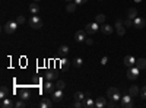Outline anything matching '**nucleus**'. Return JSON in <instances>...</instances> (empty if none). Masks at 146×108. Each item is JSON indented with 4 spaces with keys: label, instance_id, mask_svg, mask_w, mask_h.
<instances>
[{
    "label": "nucleus",
    "instance_id": "31",
    "mask_svg": "<svg viewBox=\"0 0 146 108\" xmlns=\"http://www.w3.org/2000/svg\"><path fill=\"white\" fill-rule=\"evenodd\" d=\"M56 88H57V89L64 91V89H66V83H64L63 80H57V82H56Z\"/></svg>",
    "mask_w": 146,
    "mask_h": 108
},
{
    "label": "nucleus",
    "instance_id": "30",
    "mask_svg": "<svg viewBox=\"0 0 146 108\" xmlns=\"http://www.w3.org/2000/svg\"><path fill=\"white\" fill-rule=\"evenodd\" d=\"M15 107H16V108H23V107H27V104H25V99L19 98V99L15 102Z\"/></svg>",
    "mask_w": 146,
    "mask_h": 108
},
{
    "label": "nucleus",
    "instance_id": "44",
    "mask_svg": "<svg viewBox=\"0 0 146 108\" xmlns=\"http://www.w3.org/2000/svg\"><path fill=\"white\" fill-rule=\"evenodd\" d=\"M100 2H101V0H100Z\"/></svg>",
    "mask_w": 146,
    "mask_h": 108
},
{
    "label": "nucleus",
    "instance_id": "16",
    "mask_svg": "<svg viewBox=\"0 0 146 108\" xmlns=\"http://www.w3.org/2000/svg\"><path fill=\"white\" fill-rule=\"evenodd\" d=\"M53 99H50V98H44L41 102H40V107L41 108H51L53 107Z\"/></svg>",
    "mask_w": 146,
    "mask_h": 108
},
{
    "label": "nucleus",
    "instance_id": "15",
    "mask_svg": "<svg viewBox=\"0 0 146 108\" xmlns=\"http://www.w3.org/2000/svg\"><path fill=\"white\" fill-rule=\"evenodd\" d=\"M101 31H102V34L110 35V34H113L114 28H113L111 25H108V23H102V25H101Z\"/></svg>",
    "mask_w": 146,
    "mask_h": 108
},
{
    "label": "nucleus",
    "instance_id": "9",
    "mask_svg": "<svg viewBox=\"0 0 146 108\" xmlns=\"http://www.w3.org/2000/svg\"><path fill=\"white\" fill-rule=\"evenodd\" d=\"M42 89H44V92H45V93H51V92L56 89V85L53 83V80H45V82H44Z\"/></svg>",
    "mask_w": 146,
    "mask_h": 108
},
{
    "label": "nucleus",
    "instance_id": "1",
    "mask_svg": "<svg viewBox=\"0 0 146 108\" xmlns=\"http://www.w3.org/2000/svg\"><path fill=\"white\" fill-rule=\"evenodd\" d=\"M107 97H108L110 99H114V101H118V99H121L120 89H118V88H115V86L108 88V91H107Z\"/></svg>",
    "mask_w": 146,
    "mask_h": 108
},
{
    "label": "nucleus",
    "instance_id": "38",
    "mask_svg": "<svg viewBox=\"0 0 146 108\" xmlns=\"http://www.w3.org/2000/svg\"><path fill=\"white\" fill-rule=\"evenodd\" d=\"M107 63H108V57H107V56H104V57L101 58V64L104 66V64H107Z\"/></svg>",
    "mask_w": 146,
    "mask_h": 108
},
{
    "label": "nucleus",
    "instance_id": "40",
    "mask_svg": "<svg viewBox=\"0 0 146 108\" xmlns=\"http://www.w3.org/2000/svg\"><path fill=\"white\" fill-rule=\"evenodd\" d=\"M85 42H86L88 45H92V44H94V41H92L91 38H88V37H86V40H85Z\"/></svg>",
    "mask_w": 146,
    "mask_h": 108
},
{
    "label": "nucleus",
    "instance_id": "21",
    "mask_svg": "<svg viewBox=\"0 0 146 108\" xmlns=\"http://www.w3.org/2000/svg\"><path fill=\"white\" fill-rule=\"evenodd\" d=\"M83 104H85V108H92V107H95V102H94V99H92L91 97L85 98V99H83Z\"/></svg>",
    "mask_w": 146,
    "mask_h": 108
},
{
    "label": "nucleus",
    "instance_id": "20",
    "mask_svg": "<svg viewBox=\"0 0 146 108\" xmlns=\"http://www.w3.org/2000/svg\"><path fill=\"white\" fill-rule=\"evenodd\" d=\"M29 12L32 15H38L40 13V6L36 5V2H34L32 5H29Z\"/></svg>",
    "mask_w": 146,
    "mask_h": 108
},
{
    "label": "nucleus",
    "instance_id": "26",
    "mask_svg": "<svg viewBox=\"0 0 146 108\" xmlns=\"http://www.w3.org/2000/svg\"><path fill=\"white\" fill-rule=\"evenodd\" d=\"M9 97V91L6 86H2V89H0V99H5Z\"/></svg>",
    "mask_w": 146,
    "mask_h": 108
},
{
    "label": "nucleus",
    "instance_id": "2",
    "mask_svg": "<svg viewBox=\"0 0 146 108\" xmlns=\"http://www.w3.org/2000/svg\"><path fill=\"white\" fill-rule=\"evenodd\" d=\"M18 25L19 23L16 22V21H9V22H6L5 23V27H3V31L6 32V34H13L16 29H18Z\"/></svg>",
    "mask_w": 146,
    "mask_h": 108
},
{
    "label": "nucleus",
    "instance_id": "3",
    "mask_svg": "<svg viewBox=\"0 0 146 108\" xmlns=\"http://www.w3.org/2000/svg\"><path fill=\"white\" fill-rule=\"evenodd\" d=\"M120 107L123 108H133L135 107V102H133V97L129 93V95H124V97H121V104Z\"/></svg>",
    "mask_w": 146,
    "mask_h": 108
},
{
    "label": "nucleus",
    "instance_id": "23",
    "mask_svg": "<svg viewBox=\"0 0 146 108\" xmlns=\"http://www.w3.org/2000/svg\"><path fill=\"white\" fill-rule=\"evenodd\" d=\"M85 98H86V95H85L83 92H75V95H73V99H75V101H83Z\"/></svg>",
    "mask_w": 146,
    "mask_h": 108
},
{
    "label": "nucleus",
    "instance_id": "6",
    "mask_svg": "<svg viewBox=\"0 0 146 108\" xmlns=\"http://www.w3.org/2000/svg\"><path fill=\"white\" fill-rule=\"evenodd\" d=\"M139 75H140V69H139L137 66H133V67H130L129 72H127V79L135 80V79L139 78Z\"/></svg>",
    "mask_w": 146,
    "mask_h": 108
},
{
    "label": "nucleus",
    "instance_id": "7",
    "mask_svg": "<svg viewBox=\"0 0 146 108\" xmlns=\"http://www.w3.org/2000/svg\"><path fill=\"white\" fill-rule=\"evenodd\" d=\"M51 99H53L54 102H60V101L63 99V91L56 88V89L51 92Z\"/></svg>",
    "mask_w": 146,
    "mask_h": 108
},
{
    "label": "nucleus",
    "instance_id": "22",
    "mask_svg": "<svg viewBox=\"0 0 146 108\" xmlns=\"http://www.w3.org/2000/svg\"><path fill=\"white\" fill-rule=\"evenodd\" d=\"M127 18H130V19L137 18V10H136L135 7H130V9L127 10Z\"/></svg>",
    "mask_w": 146,
    "mask_h": 108
},
{
    "label": "nucleus",
    "instance_id": "29",
    "mask_svg": "<svg viewBox=\"0 0 146 108\" xmlns=\"http://www.w3.org/2000/svg\"><path fill=\"white\" fill-rule=\"evenodd\" d=\"M58 53L62 54V56H66V54L69 53V47H67V45H60V47H58Z\"/></svg>",
    "mask_w": 146,
    "mask_h": 108
},
{
    "label": "nucleus",
    "instance_id": "35",
    "mask_svg": "<svg viewBox=\"0 0 146 108\" xmlns=\"http://www.w3.org/2000/svg\"><path fill=\"white\" fill-rule=\"evenodd\" d=\"M140 97H142V99H146V86L142 88V91H140Z\"/></svg>",
    "mask_w": 146,
    "mask_h": 108
},
{
    "label": "nucleus",
    "instance_id": "41",
    "mask_svg": "<svg viewBox=\"0 0 146 108\" xmlns=\"http://www.w3.org/2000/svg\"><path fill=\"white\" fill-rule=\"evenodd\" d=\"M66 3H70V2H75V0H64Z\"/></svg>",
    "mask_w": 146,
    "mask_h": 108
},
{
    "label": "nucleus",
    "instance_id": "8",
    "mask_svg": "<svg viewBox=\"0 0 146 108\" xmlns=\"http://www.w3.org/2000/svg\"><path fill=\"white\" fill-rule=\"evenodd\" d=\"M145 25H146V21H145L143 18L137 16V18L133 19V27H135V28H137V29H143Z\"/></svg>",
    "mask_w": 146,
    "mask_h": 108
},
{
    "label": "nucleus",
    "instance_id": "34",
    "mask_svg": "<svg viewBox=\"0 0 146 108\" xmlns=\"http://www.w3.org/2000/svg\"><path fill=\"white\" fill-rule=\"evenodd\" d=\"M107 107L108 108H115V107H118V104H117V101H114V99H111L108 104H107Z\"/></svg>",
    "mask_w": 146,
    "mask_h": 108
},
{
    "label": "nucleus",
    "instance_id": "17",
    "mask_svg": "<svg viewBox=\"0 0 146 108\" xmlns=\"http://www.w3.org/2000/svg\"><path fill=\"white\" fill-rule=\"evenodd\" d=\"M104 107H107V101H105V98H102V97L96 98V101H95V108H104Z\"/></svg>",
    "mask_w": 146,
    "mask_h": 108
},
{
    "label": "nucleus",
    "instance_id": "12",
    "mask_svg": "<svg viewBox=\"0 0 146 108\" xmlns=\"http://www.w3.org/2000/svg\"><path fill=\"white\" fill-rule=\"evenodd\" d=\"M19 97H21L22 99L28 101V99L31 98V91H29L28 88H21V89H19Z\"/></svg>",
    "mask_w": 146,
    "mask_h": 108
},
{
    "label": "nucleus",
    "instance_id": "24",
    "mask_svg": "<svg viewBox=\"0 0 146 108\" xmlns=\"http://www.w3.org/2000/svg\"><path fill=\"white\" fill-rule=\"evenodd\" d=\"M69 66H70V62L67 58H62V60H60V69L66 70V69H69Z\"/></svg>",
    "mask_w": 146,
    "mask_h": 108
},
{
    "label": "nucleus",
    "instance_id": "11",
    "mask_svg": "<svg viewBox=\"0 0 146 108\" xmlns=\"http://www.w3.org/2000/svg\"><path fill=\"white\" fill-rule=\"evenodd\" d=\"M124 64H126V67L127 69H130V67H133V66H136V58L133 57V56H126L124 57Z\"/></svg>",
    "mask_w": 146,
    "mask_h": 108
},
{
    "label": "nucleus",
    "instance_id": "25",
    "mask_svg": "<svg viewBox=\"0 0 146 108\" xmlns=\"http://www.w3.org/2000/svg\"><path fill=\"white\" fill-rule=\"evenodd\" d=\"M136 66L142 70V69H146V58H137L136 60Z\"/></svg>",
    "mask_w": 146,
    "mask_h": 108
},
{
    "label": "nucleus",
    "instance_id": "4",
    "mask_svg": "<svg viewBox=\"0 0 146 108\" xmlns=\"http://www.w3.org/2000/svg\"><path fill=\"white\" fill-rule=\"evenodd\" d=\"M29 25H31V28H34V29H40V28H42V21H41L40 16L32 15L31 19H29Z\"/></svg>",
    "mask_w": 146,
    "mask_h": 108
},
{
    "label": "nucleus",
    "instance_id": "43",
    "mask_svg": "<svg viewBox=\"0 0 146 108\" xmlns=\"http://www.w3.org/2000/svg\"><path fill=\"white\" fill-rule=\"evenodd\" d=\"M32 2H36V3H38V2H41V0H32Z\"/></svg>",
    "mask_w": 146,
    "mask_h": 108
},
{
    "label": "nucleus",
    "instance_id": "37",
    "mask_svg": "<svg viewBox=\"0 0 146 108\" xmlns=\"http://www.w3.org/2000/svg\"><path fill=\"white\" fill-rule=\"evenodd\" d=\"M16 22H18V23H23V22H25V16H23V15L18 16V18H16Z\"/></svg>",
    "mask_w": 146,
    "mask_h": 108
},
{
    "label": "nucleus",
    "instance_id": "5",
    "mask_svg": "<svg viewBox=\"0 0 146 108\" xmlns=\"http://www.w3.org/2000/svg\"><path fill=\"white\" fill-rule=\"evenodd\" d=\"M101 29V25L96 22H92V23H86V27H85V31H86V34L89 35H94L95 32H98Z\"/></svg>",
    "mask_w": 146,
    "mask_h": 108
},
{
    "label": "nucleus",
    "instance_id": "28",
    "mask_svg": "<svg viewBox=\"0 0 146 108\" xmlns=\"http://www.w3.org/2000/svg\"><path fill=\"white\" fill-rule=\"evenodd\" d=\"M76 6H78V5H76L75 2H70V3H67V6H66V10L72 13V12H75V10H76Z\"/></svg>",
    "mask_w": 146,
    "mask_h": 108
},
{
    "label": "nucleus",
    "instance_id": "19",
    "mask_svg": "<svg viewBox=\"0 0 146 108\" xmlns=\"http://www.w3.org/2000/svg\"><path fill=\"white\" fill-rule=\"evenodd\" d=\"M2 107L3 108H12V107H15V102H12V99L7 97V98L2 99Z\"/></svg>",
    "mask_w": 146,
    "mask_h": 108
},
{
    "label": "nucleus",
    "instance_id": "27",
    "mask_svg": "<svg viewBox=\"0 0 146 108\" xmlns=\"http://www.w3.org/2000/svg\"><path fill=\"white\" fill-rule=\"evenodd\" d=\"M95 22H96V23H100V25L105 23V15H102V13L96 15V16H95Z\"/></svg>",
    "mask_w": 146,
    "mask_h": 108
},
{
    "label": "nucleus",
    "instance_id": "14",
    "mask_svg": "<svg viewBox=\"0 0 146 108\" xmlns=\"http://www.w3.org/2000/svg\"><path fill=\"white\" fill-rule=\"evenodd\" d=\"M44 78H45L47 80H56L57 72H56V70H47L45 73H44Z\"/></svg>",
    "mask_w": 146,
    "mask_h": 108
},
{
    "label": "nucleus",
    "instance_id": "36",
    "mask_svg": "<svg viewBox=\"0 0 146 108\" xmlns=\"http://www.w3.org/2000/svg\"><path fill=\"white\" fill-rule=\"evenodd\" d=\"M75 107L76 108H82V107H85V104H83V101H75Z\"/></svg>",
    "mask_w": 146,
    "mask_h": 108
},
{
    "label": "nucleus",
    "instance_id": "10",
    "mask_svg": "<svg viewBox=\"0 0 146 108\" xmlns=\"http://www.w3.org/2000/svg\"><path fill=\"white\" fill-rule=\"evenodd\" d=\"M115 29H117V34L120 35V37H123V35L126 34V27H124V23L121 22L120 19L115 22Z\"/></svg>",
    "mask_w": 146,
    "mask_h": 108
},
{
    "label": "nucleus",
    "instance_id": "32",
    "mask_svg": "<svg viewBox=\"0 0 146 108\" xmlns=\"http://www.w3.org/2000/svg\"><path fill=\"white\" fill-rule=\"evenodd\" d=\"M73 64H75L76 67H80V66L83 64V60H82L80 57H78V58H75V62H73Z\"/></svg>",
    "mask_w": 146,
    "mask_h": 108
},
{
    "label": "nucleus",
    "instance_id": "39",
    "mask_svg": "<svg viewBox=\"0 0 146 108\" xmlns=\"http://www.w3.org/2000/svg\"><path fill=\"white\" fill-rule=\"evenodd\" d=\"M86 2H88V0H75V3H76V5H85Z\"/></svg>",
    "mask_w": 146,
    "mask_h": 108
},
{
    "label": "nucleus",
    "instance_id": "18",
    "mask_svg": "<svg viewBox=\"0 0 146 108\" xmlns=\"http://www.w3.org/2000/svg\"><path fill=\"white\" fill-rule=\"evenodd\" d=\"M129 93L131 95L133 98H136L137 95L140 93V89H139V88H137L136 85H133V86H130V88H129Z\"/></svg>",
    "mask_w": 146,
    "mask_h": 108
},
{
    "label": "nucleus",
    "instance_id": "13",
    "mask_svg": "<svg viewBox=\"0 0 146 108\" xmlns=\"http://www.w3.org/2000/svg\"><path fill=\"white\" fill-rule=\"evenodd\" d=\"M85 40H86V31H76V34H75V41H78V42H83Z\"/></svg>",
    "mask_w": 146,
    "mask_h": 108
},
{
    "label": "nucleus",
    "instance_id": "33",
    "mask_svg": "<svg viewBox=\"0 0 146 108\" xmlns=\"http://www.w3.org/2000/svg\"><path fill=\"white\" fill-rule=\"evenodd\" d=\"M124 27H127V28H130V27H133V19H130V18H127V19H124Z\"/></svg>",
    "mask_w": 146,
    "mask_h": 108
},
{
    "label": "nucleus",
    "instance_id": "42",
    "mask_svg": "<svg viewBox=\"0 0 146 108\" xmlns=\"http://www.w3.org/2000/svg\"><path fill=\"white\" fill-rule=\"evenodd\" d=\"M133 2H135V3H140V2H142V0H133Z\"/></svg>",
    "mask_w": 146,
    "mask_h": 108
}]
</instances>
